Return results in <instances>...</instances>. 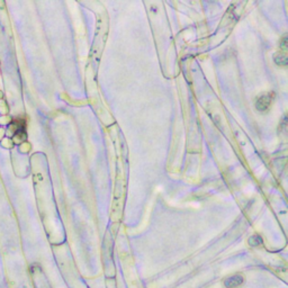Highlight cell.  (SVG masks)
<instances>
[{"instance_id": "cell-1", "label": "cell", "mask_w": 288, "mask_h": 288, "mask_svg": "<svg viewBox=\"0 0 288 288\" xmlns=\"http://www.w3.org/2000/svg\"><path fill=\"white\" fill-rule=\"evenodd\" d=\"M273 97H275V93L273 91L271 92H264L261 96L258 97L257 101H256V108H257V110H259V112H266V110H268L273 101Z\"/></svg>"}, {"instance_id": "cell-2", "label": "cell", "mask_w": 288, "mask_h": 288, "mask_svg": "<svg viewBox=\"0 0 288 288\" xmlns=\"http://www.w3.org/2000/svg\"><path fill=\"white\" fill-rule=\"evenodd\" d=\"M243 282H244V277H243V276L234 275L225 279L224 286H225V288H238V287H240Z\"/></svg>"}, {"instance_id": "cell-3", "label": "cell", "mask_w": 288, "mask_h": 288, "mask_svg": "<svg viewBox=\"0 0 288 288\" xmlns=\"http://www.w3.org/2000/svg\"><path fill=\"white\" fill-rule=\"evenodd\" d=\"M273 60H275V62L278 65L287 64V55H286L285 53H276Z\"/></svg>"}, {"instance_id": "cell-4", "label": "cell", "mask_w": 288, "mask_h": 288, "mask_svg": "<svg viewBox=\"0 0 288 288\" xmlns=\"http://www.w3.org/2000/svg\"><path fill=\"white\" fill-rule=\"evenodd\" d=\"M249 244H250L251 247H258V245L262 244V239L259 235L251 236V238L249 239Z\"/></svg>"}]
</instances>
